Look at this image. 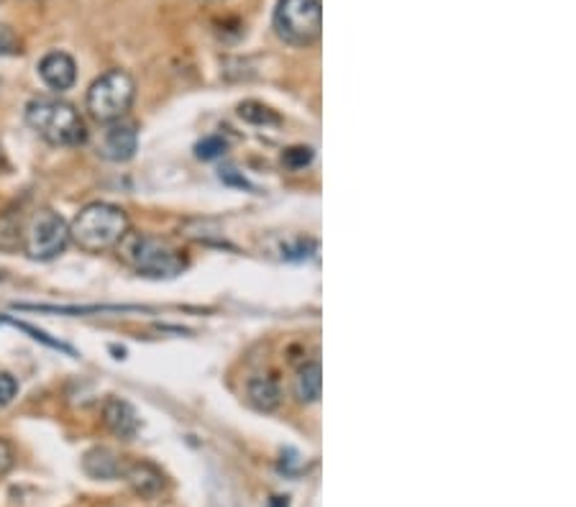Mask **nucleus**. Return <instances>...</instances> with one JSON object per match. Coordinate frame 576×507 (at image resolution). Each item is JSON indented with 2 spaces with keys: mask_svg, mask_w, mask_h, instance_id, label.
I'll use <instances>...</instances> for the list:
<instances>
[{
  "mask_svg": "<svg viewBox=\"0 0 576 507\" xmlns=\"http://www.w3.org/2000/svg\"><path fill=\"white\" fill-rule=\"evenodd\" d=\"M195 152H198L200 159L210 162V159L221 157V154L226 152V141H223L221 136H208V139H203L195 146Z\"/></svg>",
  "mask_w": 576,
  "mask_h": 507,
  "instance_id": "nucleus-17",
  "label": "nucleus"
},
{
  "mask_svg": "<svg viewBox=\"0 0 576 507\" xmlns=\"http://www.w3.org/2000/svg\"><path fill=\"white\" fill-rule=\"evenodd\" d=\"M24 44L18 39L16 31L8 24H0V57H16V54L24 52Z\"/></svg>",
  "mask_w": 576,
  "mask_h": 507,
  "instance_id": "nucleus-16",
  "label": "nucleus"
},
{
  "mask_svg": "<svg viewBox=\"0 0 576 507\" xmlns=\"http://www.w3.org/2000/svg\"><path fill=\"white\" fill-rule=\"evenodd\" d=\"M282 162L292 169L305 167V164L313 162V149H310V146H292V149H287V152L282 154Z\"/></svg>",
  "mask_w": 576,
  "mask_h": 507,
  "instance_id": "nucleus-18",
  "label": "nucleus"
},
{
  "mask_svg": "<svg viewBox=\"0 0 576 507\" xmlns=\"http://www.w3.org/2000/svg\"><path fill=\"white\" fill-rule=\"evenodd\" d=\"M272 24L277 36L290 47H313L323 29L320 0H280Z\"/></svg>",
  "mask_w": 576,
  "mask_h": 507,
  "instance_id": "nucleus-4",
  "label": "nucleus"
},
{
  "mask_svg": "<svg viewBox=\"0 0 576 507\" xmlns=\"http://www.w3.org/2000/svg\"><path fill=\"white\" fill-rule=\"evenodd\" d=\"M139 144V131L131 121H113L103 131V139L98 144V154L108 162H128L136 154Z\"/></svg>",
  "mask_w": 576,
  "mask_h": 507,
  "instance_id": "nucleus-7",
  "label": "nucleus"
},
{
  "mask_svg": "<svg viewBox=\"0 0 576 507\" xmlns=\"http://www.w3.org/2000/svg\"><path fill=\"white\" fill-rule=\"evenodd\" d=\"M128 234L126 210L111 203H90L70 223V241L82 251L100 254L116 249L118 241Z\"/></svg>",
  "mask_w": 576,
  "mask_h": 507,
  "instance_id": "nucleus-2",
  "label": "nucleus"
},
{
  "mask_svg": "<svg viewBox=\"0 0 576 507\" xmlns=\"http://www.w3.org/2000/svg\"><path fill=\"white\" fill-rule=\"evenodd\" d=\"M267 507H290V502H287V497H272Z\"/></svg>",
  "mask_w": 576,
  "mask_h": 507,
  "instance_id": "nucleus-21",
  "label": "nucleus"
},
{
  "mask_svg": "<svg viewBox=\"0 0 576 507\" xmlns=\"http://www.w3.org/2000/svg\"><path fill=\"white\" fill-rule=\"evenodd\" d=\"M320 387H323V379H320V364L310 362L305 367H300L295 377V395L300 403H315L320 397Z\"/></svg>",
  "mask_w": 576,
  "mask_h": 507,
  "instance_id": "nucleus-13",
  "label": "nucleus"
},
{
  "mask_svg": "<svg viewBox=\"0 0 576 507\" xmlns=\"http://www.w3.org/2000/svg\"><path fill=\"white\" fill-rule=\"evenodd\" d=\"M103 423L113 436L123 438V441H131L139 433V415L126 400H118V397H111L103 405Z\"/></svg>",
  "mask_w": 576,
  "mask_h": 507,
  "instance_id": "nucleus-9",
  "label": "nucleus"
},
{
  "mask_svg": "<svg viewBox=\"0 0 576 507\" xmlns=\"http://www.w3.org/2000/svg\"><path fill=\"white\" fill-rule=\"evenodd\" d=\"M239 116L249 123H259V126H267V123H280V116L274 111H269L267 105L262 103H241Z\"/></svg>",
  "mask_w": 576,
  "mask_h": 507,
  "instance_id": "nucleus-15",
  "label": "nucleus"
},
{
  "mask_svg": "<svg viewBox=\"0 0 576 507\" xmlns=\"http://www.w3.org/2000/svg\"><path fill=\"white\" fill-rule=\"evenodd\" d=\"M18 392V382L11 377V374L0 372V410L8 408L13 403V397Z\"/></svg>",
  "mask_w": 576,
  "mask_h": 507,
  "instance_id": "nucleus-19",
  "label": "nucleus"
},
{
  "mask_svg": "<svg viewBox=\"0 0 576 507\" xmlns=\"http://www.w3.org/2000/svg\"><path fill=\"white\" fill-rule=\"evenodd\" d=\"M136 95L134 77L126 70H108L90 85L88 111L98 123L121 121Z\"/></svg>",
  "mask_w": 576,
  "mask_h": 507,
  "instance_id": "nucleus-5",
  "label": "nucleus"
},
{
  "mask_svg": "<svg viewBox=\"0 0 576 507\" xmlns=\"http://www.w3.org/2000/svg\"><path fill=\"white\" fill-rule=\"evenodd\" d=\"M118 257L136 274L152 277V280H172L185 269V257L175 246L149 234H131L128 231L118 241Z\"/></svg>",
  "mask_w": 576,
  "mask_h": 507,
  "instance_id": "nucleus-1",
  "label": "nucleus"
},
{
  "mask_svg": "<svg viewBox=\"0 0 576 507\" xmlns=\"http://www.w3.org/2000/svg\"><path fill=\"white\" fill-rule=\"evenodd\" d=\"M39 75L47 88L64 93V90H70L77 80L75 59L64 52H49L47 57L39 62Z\"/></svg>",
  "mask_w": 576,
  "mask_h": 507,
  "instance_id": "nucleus-8",
  "label": "nucleus"
},
{
  "mask_svg": "<svg viewBox=\"0 0 576 507\" xmlns=\"http://www.w3.org/2000/svg\"><path fill=\"white\" fill-rule=\"evenodd\" d=\"M24 236V221L21 216H3L0 218V249H18Z\"/></svg>",
  "mask_w": 576,
  "mask_h": 507,
  "instance_id": "nucleus-14",
  "label": "nucleus"
},
{
  "mask_svg": "<svg viewBox=\"0 0 576 507\" xmlns=\"http://www.w3.org/2000/svg\"><path fill=\"white\" fill-rule=\"evenodd\" d=\"M70 244V223L64 221L54 210H36L34 216L24 223V246L26 257L34 262H52Z\"/></svg>",
  "mask_w": 576,
  "mask_h": 507,
  "instance_id": "nucleus-6",
  "label": "nucleus"
},
{
  "mask_svg": "<svg viewBox=\"0 0 576 507\" xmlns=\"http://www.w3.org/2000/svg\"><path fill=\"white\" fill-rule=\"evenodd\" d=\"M82 469L93 479H118L123 474V464L111 449H93L82 459Z\"/></svg>",
  "mask_w": 576,
  "mask_h": 507,
  "instance_id": "nucleus-11",
  "label": "nucleus"
},
{
  "mask_svg": "<svg viewBox=\"0 0 576 507\" xmlns=\"http://www.w3.org/2000/svg\"><path fill=\"white\" fill-rule=\"evenodd\" d=\"M123 477L131 484V490L141 497H157L164 490V477L157 467L146 464V461H136L123 467Z\"/></svg>",
  "mask_w": 576,
  "mask_h": 507,
  "instance_id": "nucleus-10",
  "label": "nucleus"
},
{
  "mask_svg": "<svg viewBox=\"0 0 576 507\" xmlns=\"http://www.w3.org/2000/svg\"><path fill=\"white\" fill-rule=\"evenodd\" d=\"M3 164H6V159H3V152H0V169H3Z\"/></svg>",
  "mask_w": 576,
  "mask_h": 507,
  "instance_id": "nucleus-22",
  "label": "nucleus"
},
{
  "mask_svg": "<svg viewBox=\"0 0 576 507\" xmlns=\"http://www.w3.org/2000/svg\"><path fill=\"white\" fill-rule=\"evenodd\" d=\"M26 123L52 146H80L88 139L75 105L57 98H34L26 105Z\"/></svg>",
  "mask_w": 576,
  "mask_h": 507,
  "instance_id": "nucleus-3",
  "label": "nucleus"
},
{
  "mask_svg": "<svg viewBox=\"0 0 576 507\" xmlns=\"http://www.w3.org/2000/svg\"><path fill=\"white\" fill-rule=\"evenodd\" d=\"M13 461H16V451H13L11 441L0 438V474H6L13 467Z\"/></svg>",
  "mask_w": 576,
  "mask_h": 507,
  "instance_id": "nucleus-20",
  "label": "nucleus"
},
{
  "mask_svg": "<svg viewBox=\"0 0 576 507\" xmlns=\"http://www.w3.org/2000/svg\"><path fill=\"white\" fill-rule=\"evenodd\" d=\"M246 392H249L251 405L264 410V413H272V410L280 408L282 392L280 385H277L272 377H254L249 382V387H246Z\"/></svg>",
  "mask_w": 576,
  "mask_h": 507,
  "instance_id": "nucleus-12",
  "label": "nucleus"
}]
</instances>
